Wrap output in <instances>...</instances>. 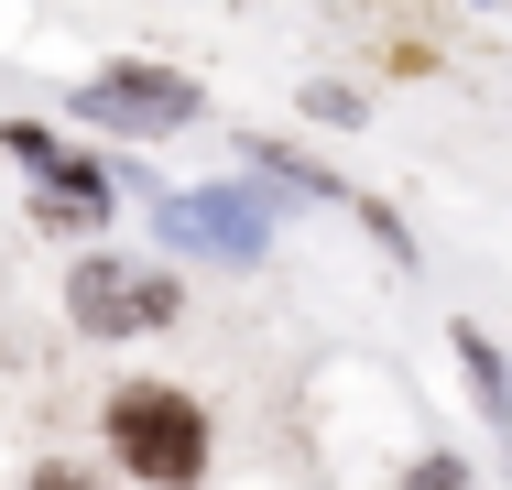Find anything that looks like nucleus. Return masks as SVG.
Segmentation results:
<instances>
[{
  "instance_id": "obj_1",
  "label": "nucleus",
  "mask_w": 512,
  "mask_h": 490,
  "mask_svg": "<svg viewBox=\"0 0 512 490\" xmlns=\"http://www.w3.org/2000/svg\"><path fill=\"white\" fill-rule=\"evenodd\" d=\"M109 458H120L131 480H153V490H197L207 480V414H197V392L120 382V392H109Z\"/></svg>"
},
{
  "instance_id": "obj_2",
  "label": "nucleus",
  "mask_w": 512,
  "mask_h": 490,
  "mask_svg": "<svg viewBox=\"0 0 512 490\" xmlns=\"http://www.w3.org/2000/svg\"><path fill=\"white\" fill-rule=\"evenodd\" d=\"M175 305H186V284H175L164 262L88 251V262L66 273V316H77V338H142V327H175Z\"/></svg>"
},
{
  "instance_id": "obj_3",
  "label": "nucleus",
  "mask_w": 512,
  "mask_h": 490,
  "mask_svg": "<svg viewBox=\"0 0 512 490\" xmlns=\"http://www.w3.org/2000/svg\"><path fill=\"white\" fill-rule=\"evenodd\" d=\"M207 98L197 77H175V66H99V77H77V131H120V142H164V131H186Z\"/></svg>"
},
{
  "instance_id": "obj_4",
  "label": "nucleus",
  "mask_w": 512,
  "mask_h": 490,
  "mask_svg": "<svg viewBox=\"0 0 512 490\" xmlns=\"http://www.w3.org/2000/svg\"><path fill=\"white\" fill-rule=\"evenodd\" d=\"M164 240L175 251H207V262H262L273 251V207L251 186H186V196H153Z\"/></svg>"
},
{
  "instance_id": "obj_5",
  "label": "nucleus",
  "mask_w": 512,
  "mask_h": 490,
  "mask_svg": "<svg viewBox=\"0 0 512 490\" xmlns=\"http://www.w3.org/2000/svg\"><path fill=\"white\" fill-rule=\"evenodd\" d=\"M0 142H11V164H33V218H44V229H99L109 218V175L77 164L44 120H0Z\"/></svg>"
},
{
  "instance_id": "obj_6",
  "label": "nucleus",
  "mask_w": 512,
  "mask_h": 490,
  "mask_svg": "<svg viewBox=\"0 0 512 490\" xmlns=\"http://www.w3.org/2000/svg\"><path fill=\"white\" fill-rule=\"evenodd\" d=\"M458 360H469V382H480V414H491V425L512 436V360L491 349V338H480V327H458Z\"/></svg>"
},
{
  "instance_id": "obj_7",
  "label": "nucleus",
  "mask_w": 512,
  "mask_h": 490,
  "mask_svg": "<svg viewBox=\"0 0 512 490\" xmlns=\"http://www.w3.org/2000/svg\"><path fill=\"white\" fill-rule=\"evenodd\" d=\"M306 120H360V98H349V88H327V77H316V88H306Z\"/></svg>"
},
{
  "instance_id": "obj_8",
  "label": "nucleus",
  "mask_w": 512,
  "mask_h": 490,
  "mask_svg": "<svg viewBox=\"0 0 512 490\" xmlns=\"http://www.w3.org/2000/svg\"><path fill=\"white\" fill-rule=\"evenodd\" d=\"M404 490H469V469H458V458H425V469H414Z\"/></svg>"
},
{
  "instance_id": "obj_9",
  "label": "nucleus",
  "mask_w": 512,
  "mask_h": 490,
  "mask_svg": "<svg viewBox=\"0 0 512 490\" xmlns=\"http://www.w3.org/2000/svg\"><path fill=\"white\" fill-rule=\"evenodd\" d=\"M33 490H88V480H77V469H33Z\"/></svg>"
},
{
  "instance_id": "obj_10",
  "label": "nucleus",
  "mask_w": 512,
  "mask_h": 490,
  "mask_svg": "<svg viewBox=\"0 0 512 490\" xmlns=\"http://www.w3.org/2000/svg\"><path fill=\"white\" fill-rule=\"evenodd\" d=\"M480 11H491V0H480Z\"/></svg>"
}]
</instances>
